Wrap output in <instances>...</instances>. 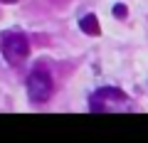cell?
Masks as SVG:
<instances>
[{"label":"cell","instance_id":"1","mask_svg":"<svg viewBox=\"0 0 148 143\" xmlns=\"http://www.w3.org/2000/svg\"><path fill=\"white\" fill-rule=\"evenodd\" d=\"M52 91H54L52 74L47 72V67L37 64L30 74H27V96H30V101L32 104H47Z\"/></svg>","mask_w":148,"mask_h":143},{"label":"cell","instance_id":"2","mask_svg":"<svg viewBox=\"0 0 148 143\" xmlns=\"http://www.w3.org/2000/svg\"><path fill=\"white\" fill-rule=\"evenodd\" d=\"M128 104V96L123 94L116 86H104V89H96L89 96V111L91 114H109V111H121L123 106Z\"/></svg>","mask_w":148,"mask_h":143},{"label":"cell","instance_id":"3","mask_svg":"<svg viewBox=\"0 0 148 143\" xmlns=\"http://www.w3.org/2000/svg\"><path fill=\"white\" fill-rule=\"evenodd\" d=\"M0 52H3V57H5L8 64L20 67L27 59V54H30V42H27V37L22 32L10 30L5 35H0Z\"/></svg>","mask_w":148,"mask_h":143},{"label":"cell","instance_id":"4","mask_svg":"<svg viewBox=\"0 0 148 143\" xmlns=\"http://www.w3.org/2000/svg\"><path fill=\"white\" fill-rule=\"evenodd\" d=\"M79 27H82V32L84 35H89V37H96L101 32V27H99V20H96V15L94 12H89V15H84L79 20Z\"/></svg>","mask_w":148,"mask_h":143},{"label":"cell","instance_id":"5","mask_svg":"<svg viewBox=\"0 0 148 143\" xmlns=\"http://www.w3.org/2000/svg\"><path fill=\"white\" fill-rule=\"evenodd\" d=\"M126 15H128V8L126 5H114V17H119V20H126Z\"/></svg>","mask_w":148,"mask_h":143},{"label":"cell","instance_id":"6","mask_svg":"<svg viewBox=\"0 0 148 143\" xmlns=\"http://www.w3.org/2000/svg\"><path fill=\"white\" fill-rule=\"evenodd\" d=\"M0 3H5V5H12V3H17V0H0Z\"/></svg>","mask_w":148,"mask_h":143}]
</instances>
